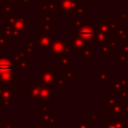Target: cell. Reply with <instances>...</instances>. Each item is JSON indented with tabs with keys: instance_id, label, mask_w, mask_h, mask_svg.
<instances>
[{
	"instance_id": "cell-1",
	"label": "cell",
	"mask_w": 128,
	"mask_h": 128,
	"mask_svg": "<svg viewBox=\"0 0 128 128\" xmlns=\"http://www.w3.org/2000/svg\"><path fill=\"white\" fill-rule=\"evenodd\" d=\"M11 67V63L8 59H0V70H9Z\"/></svg>"
}]
</instances>
